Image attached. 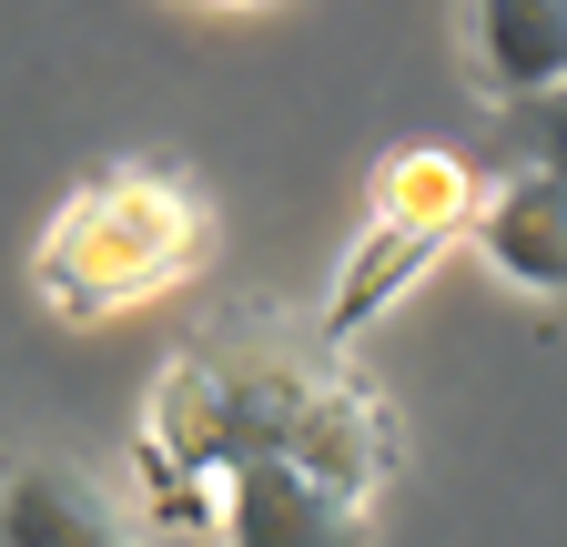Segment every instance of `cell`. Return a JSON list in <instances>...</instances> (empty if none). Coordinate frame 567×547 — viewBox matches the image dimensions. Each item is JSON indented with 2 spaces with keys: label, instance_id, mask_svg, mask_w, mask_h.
<instances>
[{
  "label": "cell",
  "instance_id": "obj_1",
  "mask_svg": "<svg viewBox=\"0 0 567 547\" xmlns=\"http://www.w3.org/2000/svg\"><path fill=\"white\" fill-rule=\"evenodd\" d=\"M234 456H305L344 497H385L395 476V416L334 365V345L284 334H213L183 345L142 416V527H203V497Z\"/></svg>",
  "mask_w": 567,
  "mask_h": 547
},
{
  "label": "cell",
  "instance_id": "obj_2",
  "mask_svg": "<svg viewBox=\"0 0 567 547\" xmlns=\"http://www.w3.org/2000/svg\"><path fill=\"white\" fill-rule=\"evenodd\" d=\"M203 244H213V214H203V193L183 173L112 163V173H92L82 193L61 203V224L31 254V285L71 324H102V314H122L142 295L183 285V274L203 264Z\"/></svg>",
  "mask_w": 567,
  "mask_h": 547
},
{
  "label": "cell",
  "instance_id": "obj_3",
  "mask_svg": "<svg viewBox=\"0 0 567 547\" xmlns=\"http://www.w3.org/2000/svg\"><path fill=\"white\" fill-rule=\"evenodd\" d=\"M203 527L234 547H324V537L365 527V497H344L305 456H234L203 497Z\"/></svg>",
  "mask_w": 567,
  "mask_h": 547
},
{
  "label": "cell",
  "instance_id": "obj_4",
  "mask_svg": "<svg viewBox=\"0 0 567 547\" xmlns=\"http://www.w3.org/2000/svg\"><path fill=\"white\" fill-rule=\"evenodd\" d=\"M466 244L507 274L517 295H557L567 274V203H557V173H507V183H476L466 203Z\"/></svg>",
  "mask_w": 567,
  "mask_h": 547
},
{
  "label": "cell",
  "instance_id": "obj_5",
  "mask_svg": "<svg viewBox=\"0 0 567 547\" xmlns=\"http://www.w3.org/2000/svg\"><path fill=\"white\" fill-rule=\"evenodd\" d=\"M142 517L102 497L82 466H0V547H112Z\"/></svg>",
  "mask_w": 567,
  "mask_h": 547
},
{
  "label": "cell",
  "instance_id": "obj_6",
  "mask_svg": "<svg viewBox=\"0 0 567 547\" xmlns=\"http://www.w3.org/2000/svg\"><path fill=\"white\" fill-rule=\"evenodd\" d=\"M476 61L507 102L557 92L567 72V0H476Z\"/></svg>",
  "mask_w": 567,
  "mask_h": 547
},
{
  "label": "cell",
  "instance_id": "obj_7",
  "mask_svg": "<svg viewBox=\"0 0 567 547\" xmlns=\"http://www.w3.org/2000/svg\"><path fill=\"white\" fill-rule=\"evenodd\" d=\"M224 11H264V0H224Z\"/></svg>",
  "mask_w": 567,
  "mask_h": 547
}]
</instances>
